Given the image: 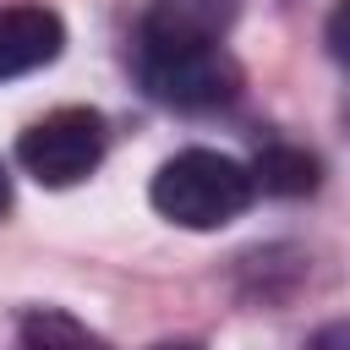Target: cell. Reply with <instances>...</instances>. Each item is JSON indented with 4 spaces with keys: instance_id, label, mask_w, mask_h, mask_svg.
<instances>
[{
    "instance_id": "30bf717a",
    "label": "cell",
    "mask_w": 350,
    "mask_h": 350,
    "mask_svg": "<svg viewBox=\"0 0 350 350\" xmlns=\"http://www.w3.org/2000/svg\"><path fill=\"white\" fill-rule=\"evenodd\" d=\"M153 350H202V345H191V339H164V345H153Z\"/></svg>"
},
{
    "instance_id": "9c48e42d",
    "label": "cell",
    "mask_w": 350,
    "mask_h": 350,
    "mask_svg": "<svg viewBox=\"0 0 350 350\" xmlns=\"http://www.w3.org/2000/svg\"><path fill=\"white\" fill-rule=\"evenodd\" d=\"M312 350H350V317H345V323H328V328L312 339Z\"/></svg>"
},
{
    "instance_id": "52a82bcc",
    "label": "cell",
    "mask_w": 350,
    "mask_h": 350,
    "mask_svg": "<svg viewBox=\"0 0 350 350\" xmlns=\"http://www.w3.org/2000/svg\"><path fill=\"white\" fill-rule=\"evenodd\" d=\"M22 350H109L88 323H77L60 306H33L22 317Z\"/></svg>"
},
{
    "instance_id": "5b68a950",
    "label": "cell",
    "mask_w": 350,
    "mask_h": 350,
    "mask_svg": "<svg viewBox=\"0 0 350 350\" xmlns=\"http://www.w3.org/2000/svg\"><path fill=\"white\" fill-rule=\"evenodd\" d=\"M66 49V22L49 5H5L0 11V82L49 66Z\"/></svg>"
},
{
    "instance_id": "8fae6325",
    "label": "cell",
    "mask_w": 350,
    "mask_h": 350,
    "mask_svg": "<svg viewBox=\"0 0 350 350\" xmlns=\"http://www.w3.org/2000/svg\"><path fill=\"white\" fill-rule=\"evenodd\" d=\"M11 208V180H5V170H0V213Z\"/></svg>"
},
{
    "instance_id": "8992f818",
    "label": "cell",
    "mask_w": 350,
    "mask_h": 350,
    "mask_svg": "<svg viewBox=\"0 0 350 350\" xmlns=\"http://www.w3.org/2000/svg\"><path fill=\"white\" fill-rule=\"evenodd\" d=\"M252 180H257L262 191H273V197H306V191L317 186V159H312L306 148L273 142V148H262V153H257Z\"/></svg>"
},
{
    "instance_id": "ba28073f",
    "label": "cell",
    "mask_w": 350,
    "mask_h": 350,
    "mask_svg": "<svg viewBox=\"0 0 350 350\" xmlns=\"http://www.w3.org/2000/svg\"><path fill=\"white\" fill-rule=\"evenodd\" d=\"M323 38H328V55L350 71V0H339L334 11H328V27H323Z\"/></svg>"
},
{
    "instance_id": "3957f363",
    "label": "cell",
    "mask_w": 350,
    "mask_h": 350,
    "mask_svg": "<svg viewBox=\"0 0 350 350\" xmlns=\"http://www.w3.org/2000/svg\"><path fill=\"white\" fill-rule=\"evenodd\" d=\"M142 88L170 109H219L241 93L235 55L219 49H175V55H137Z\"/></svg>"
},
{
    "instance_id": "7a4b0ae2",
    "label": "cell",
    "mask_w": 350,
    "mask_h": 350,
    "mask_svg": "<svg viewBox=\"0 0 350 350\" xmlns=\"http://www.w3.org/2000/svg\"><path fill=\"white\" fill-rule=\"evenodd\" d=\"M104 115L88 109V104H66V109H49L44 120H33L16 142V164L38 180V186H77L98 170L104 159Z\"/></svg>"
},
{
    "instance_id": "277c9868",
    "label": "cell",
    "mask_w": 350,
    "mask_h": 350,
    "mask_svg": "<svg viewBox=\"0 0 350 350\" xmlns=\"http://www.w3.org/2000/svg\"><path fill=\"white\" fill-rule=\"evenodd\" d=\"M235 16H241V0H153L137 22V55L219 49Z\"/></svg>"
},
{
    "instance_id": "6da1fadb",
    "label": "cell",
    "mask_w": 350,
    "mask_h": 350,
    "mask_svg": "<svg viewBox=\"0 0 350 350\" xmlns=\"http://www.w3.org/2000/svg\"><path fill=\"white\" fill-rule=\"evenodd\" d=\"M153 208L180 224V230H224L230 219H241L257 197V180L241 159L213 153V148H186L175 159L159 164L153 175Z\"/></svg>"
}]
</instances>
